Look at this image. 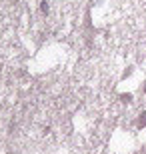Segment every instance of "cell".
Instances as JSON below:
<instances>
[{"instance_id": "6da1fadb", "label": "cell", "mask_w": 146, "mask_h": 154, "mask_svg": "<svg viewBox=\"0 0 146 154\" xmlns=\"http://www.w3.org/2000/svg\"><path fill=\"white\" fill-rule=\"evenodd\" d=\"M146 126V112H140L136 118V128H144Z\"/></svg>"}, {"instance_id": "7a4b0ae2", "label": "cell", "mask_w": 146, "mask_h": 154, "mask_svg": "<svg viewBox=\"0 0 146 154\" xmlns=\"http://www.w3.org/2000/svg\"><path fill=\"white\" fill-rule=\"evenodd\" d=\"M40 10H42V12H48V2H40Z\"/></svg>"}, {"instance_id": "3957f363", "label": "cell", "mask_w": 146, "mask_h": 154, "mask_svg": "<svg viewBox=\"0 0 146 154\" xmlns=\"http://www.w3.org/2000/svg\"><path fill=\"white\" fill-rule=\"evenodd\" d=\"M144 94H146V84H144Z\"/></svg>"}]
</instances>
